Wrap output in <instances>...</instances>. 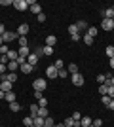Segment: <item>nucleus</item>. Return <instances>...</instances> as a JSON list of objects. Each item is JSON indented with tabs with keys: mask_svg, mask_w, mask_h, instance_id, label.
<instances>
[{
	"mask_svg": "<svg viewBox=\"0 0 114 127\" xmlns=\"http://www.w3.org/2000/svg\"><path fill=\"white\" fill-rule=\"evenodd\" d=\"M15 38H19V34H17V32H11V31H6L4 34H2V40H4V44L13 42Z\"/></svg>",
	"mask_w": 114,
	"mask_h": 127,
	"instance_id": "nucleus-1",
	"label": "nucleus"
},
{
	"mask_svg": "<svg viewBox=\"0 0 114 127\" xmlns=\"http://www.w3.org/2000/svg\"><path fill=\"white\" fill-rule=\"evenodd\" d=\"M33 87H34V91H44L46 87H48V82L42 80V78H38V80H34V82H33Z\"/></svg>",
	"mask_w": 114,
	"mask_h": 127,
	"instance_id": "nucleus-2",
	"label": "nucleus"
},
{
	"mask_svg": "<svg viewBox=\"0 0 114 127\" xmlns=\"http://www.w3.org/2000/svg\"><path fill=\"white\" fill-rule=\"evenodd\" d=\"M13 8H15L17 11H25L27 8H31V6H29L27 0H13Z\"/></svg>",
	"mask_w": 114,
	"mask_h": 127,
	"instance_id": "nucleus-3",
	"label": "nucleus"
},
{
	"mask_svg": "<svg viewBox=\"0 0 114 127\" xmlns=\"http://www.w3.org/2000/svg\"><path fill=\"white\" fill-rule=\"evenodd\" d=\"M101 27H103V31H114V19H103Z\"/></svg>",
	"mask_w": 114,
	"mask_h": 127,
	"instance_id": "nucleus-4",
	"label": "nucleus"
},
{
	"mask_svg": "<svg viewBox=\"0 0 114 127\" xmlns=\"http://www.w3.org/2000/svg\"><path fill=\"white\" fill-rule=\"evenodd\" d=\"M57 74H59V70L55 68L53 64H51V66H48V68H46V76H48L49 80H53V78H57Z\"/></svg>",
	"mask_w": 114,
	"mask_h": 127,
	"instance_id": "nucleus-5",
	"label": "nucleus"
},
{
	"mask_svg": "<svg viewBox=\"0 0 114 127\" xmlns=\"http://www.w3.org/2000/svg\"><path fill=\"white\" fill-rule=\"evenodd\" d=\"M84 82H86V80H84V76H82L80 72H78V74H72V84H74L76 87H80V85H84Z\"/></svg>",
	"mask_w": 114,
	"mask_h": 127,
	"instance_id": "nucleus-6",
	"label": "nucleus"
},
{
	"mask_svg": "<svg viewBox=\"0 0 114 127\" xmlns=\"http://www.w3.org/2000/svg\"><path fill=\"white\" fill-rule=\"evenodd\" d=\"M29 31H31V29H29L27 23H21V25H19V29H17V34H19V36H27Z\"/></svg>",
	"mask_w": 114,
	"mask_h": 127,
	"instance_id": "nucleus-7",
	"label": "nucleus"
},
{
	"mask_svg": "<svg viewBox=\"0 0 114 127\" xmlns=\"http://www.w3.org/2000/svg\"><path fill=\"white\" fill-rule=\"evenodd\" d=\"M19 70H21L23 74H31V72L34 70V66H33V64H29V63H23L21 66H19Z\"/></svg>",
	"mask_w": 114,
	"mask_h": 127,
	"instance_id": "nucleus-8",
	"label": "nucleus"
},
{
	"mask_svg": "<svg viewBox=\"0 0 114 127\" xmlns=\"http://www.w3.org/2000/svg\"><path fill=\"white\" fill-rule=\"evenodd\" d=\"M6 68L10 70V72H15V70L19 68V63H17V61H10V63L6 64Z\"/></svg>",
	"mask_w": 114,
	"mask_h": 127,
	"instance_id": "nucleus-9",
	"label": "nucleus"
},
{
	"mask_svg": "<svg viewBox=\"0 0 114 127\" xmlns=\"http://www.w3.org/2000/svg\"><path fill=\"white\" fill-rule=\"evenodd\" d=\"M0 91H4V93L13 91V89H11V82H2V84H0Z\"/></svg>",
	"mask_w": 114,
	"mask_h": 127,
	"instance_id": "nucleus-10",
	"label": "nucleus"
},
{
	"mask_svg": "<svg viewBox=\"0 0 114 127\" xmlns=\"http://www.w3.org/2000/svg\"><path fill=\"white\" fill-rule=\"evenodd\" d=\"M91 118H89V116H82V120H80V125L82 127H89V125H91Z\"/></svg>",
	"mask_w": 114,
	"mask_h": 127,
	"instance_id": "nucleus-11",
	"label": "nucleus"
},
{
	"mask_svg": "<svg viewBox=\"0 0 114 127\" xmlns=\"http://www.w3.org/2000/svg\"><path fill=\"white\" fill-rule=\"evenodd\" d=\"M17 53H19V57L27 59L29 55H31V51H29V46H27V48H19V49H17Z\"/></svg>",
	"mask_w": 114,
	"mask_h": 127,
	"instance_id": "nucleus-12",
	"label": "nucleus"
},
{
	"mask_svg": "<svg viewBox=\"0 0 114 127\" xmlns=\"http://www.w3.org/2000/svg\"><path fill=\"white\" fill-rule=\"evenodd\" d=\"M103 19H114V10L112 8H107L103 11Z\"/></svg>",
	"mask_w": 114,
	"mask_h": 127,
	"instance_id": "nucleus-13",
	"label": "nucleus"
},
{
	"mask_svg": "<svg viewBox=\"0 0 114 127\" xmlns=\"http://www.w3.org/2000/svg\"><path fill=\"white\" fill-rule=\"evenodd\" d=\"M27 63H29V64H33V66H34V64L38 63V55H36V53H31V55L27 57Z\"/></svg>",
	"mask_w": 114,
	"mask_h": 127,
	"instance_id": "nucleus-14",
	"label": "nucleus"
},
{
	"mask_svg": "<svg viewBox=\"0 0 114 127\" xmlns=\"http://www.w3.org/2000/svg\"><path fill=\"white\" fill-rule=\"evenodd\" d=\"M67 72H69V74H78V64H74V63H71L69 64V68H67Z\"/></svg>",
	"mask_w": 114,
	"mask_h": 127,
	"instance_id": "nucleus-15",
	"label": "nucleus"
},
{
	"mask_svg": "<svg viewBox=\"0 0 114 127\" xmlns=\"http://www.w3.org/2000/svg\"><path fill=\"white\" fill-rule=\"evenodd\" d=\"M4 99H6L8 102H15V99H17V97H15V93H13V91H8Z\"/></svg>",
	"mask_w": 114,
	"mask_h": 127,
	"instance_id": "nucleus-16",
	"label": "nucleus"
},
{
	"mask_svg": "<svg viewBox=\"0 0 114 127\" xmlns=\"http://www.w3.org/2000/svg\"><path fill=\"white\" fill-rule=\"evenodd\" d=\"M55 44H57V36H48L46 38V46H51V48H53Z\"/></svg>",
	"mask_w": 114,
	"mask_h": 127,
	"instance_id": "nucleus-17",
	"label": "nucleus"
},
{
	"mask_svg": "<svg viewBox=\"0 0 114 127\" xmlns=\"http://www.w3.org/2000/svg\"><path fill=\"white\" fill-rule=\"evenodd\" d=\"M97 32H99V29H97V27H89V29H87V32H86V34H87V36H97Z\"/></svg>",
	"mask_w": 114,
	"mask_h": 127,
	"instance_id": "nucleus-18",
	"label": "nucleus"
},
{
	"mask_svg": "<svg viewBox=\"0 0 114 127\" xmlns=\"http://www.w3.org/2000/svg\"><path fill=\"white\" fill-rule=\"evenodd\" d=\"M31 11H33V13H36V15H40V13H42L40 4H33V6H31Z\"/></svg>",
	"mask_w": 114,
	"mask_h": 127,
	"instance_id": "nucleus-19",
	"label": "nucleus"
},
{
	"mask_svg": "<svg viewBox=\"0 0 114 127\" xmlns=\"http://www.w3.org/2000/svg\"><path fill=\"white\" fill-rule=\"evenodd\" d=\"M69 32H71V36H74V34H80V31H78V27H76V23H72V25L69 27Z\"/></svg>",
	"mask_w": 114,
	"mask_h": 127,
	"instance_id": "nucleus-20",
	"label": "nucleus"
},
{
	"mask_svg": "<svg viewBox=\"0 0 114 127\" xmlns=\"http://www.w3.org/2000/svg\"><path fill=\"white\" fill-rule=\"evenodd\" d=\"M10 110L11 112H19V110H21V104H19V102H10Z\"/></svg>",
	"mask_w": 114,
	"mask_h": 127,
	"instance_id": "nucleus-21",
	"label": "nucleus"
},
{
	"mask_svg": "<svg viewBox=\"0 0 114 127\" xmlns=\"http://www.w3.org/2000/svg\"><path fill=\"white\" fill-rule=\"evenodd\" d=\"M44 120H46V118L36 116V118H34V127H44Z\"/></svg>",
	"mask_w": 114,
	"mask_h": 127,
	"instance_id": "nucleus-22",
	"label": "nucleus"
},
{
	"mask_svg": "<svg viewBox=\"0 0 114 127\" xmlns=\"http://www.w3.org/2000/svg\"><path fill=\"white\" fill-rule=\"evenodd\" d=\"M105 53H107V57H109V59H112L114 57V46H107Z\"/></svg>",
	"mask_w": 114,
	"mask_h": 127,
	"instance_id": "nucleus-23",
	"label": "nucleus"
},
{
	"mask_svg": "<svg viewBox=\"0 0 114 127\" xmlns=\"http://www.w3.org/2000/svg\"><path fill=\"white\" fill-rule=\"evenodd\" d=\"M44 125L46 127H55V122H53V118H46V120H44Z\"/></svg>",
	"mask_w": 114,
	"mask_h": 127,
	"instance_id": "nucleus-24",
	"label": "nucleus"
},
{
	"mask_svg": "<svg viewBox=\"0 0 114 127\" xmlns=\"http://www.w3.org/2000/svg\"><path fill=\"white\" fill-rule=\"evenodd\" d=\"M99 93H101V95H107V93H109V85L101 84V85H99Z\"/></svg>",
	"mask_w": 114,
	"mask_h": 127,
	"instance_id": "nucleus-25",
	"label": "nucleus"
},
{
	"mask_svg": "<svg viewBox=\"0 0 114 127\" xmlns=\"http://www.w3.org/2000/svg\"><path fill=\"white\" fill-rule=\"evenodd\" d=\"M38 116H40V118H48L49 110H48V108H40V110H38Z\"/></svg>",
	"mask_w": 114,
	"mask_h": 127,
	"instance_id": "nucleus-26",
	"label": "nucleus"
},
{
	"mask_svg": "<svg viewBox=\"0 0 114 127\" xmlns=\"http://www.w3.org/2000/svg\"><path fill=\"white\" fill-rule=\"evenodd\" d=\"M42 53H44V55H51V53H53V48H51V46H44Z\"/></svg>",
	"mask_w": 114,
	"mask_h": 127,
	"instance_id": "nucleus-27",
	"label": "nucleus"
},
{
	"mask_svg": "<svg viewBox=\"0 0 114 127\" xmlns=\"http://www.w3.org/2000/svg\"><path fill=\"white\" fill-rule=\"evenodd\" d=\"M23 123H25V125H27V127H31V125H34V120H33V118H31V116H27V118H25V120H23Z\"/></svg>",
	"mask_w": 114,
	"mask_h": 127,
	"instance_id": "nucleus-28",
	"label": "nucleus"
},
{
	"mask_svg": "<svg viewBox=\"0 0 114 127\" xmlns=\"http://www.w3.org/2000/svg\"><path fill=\"white\" fill-rule=\"evenodd\" d=\"M19 48H27V36H19Z\"/></svg>",
	"mask_w": 114,
	"mask_h": 127,
	"instance_id": "nucleus-29",
	"label": "nucleus"
},
{
	"mask_svg": "<svg viewBox=\"0 0 114 127\" xmlns=\"http://www.w3.org/2000/svg\"><path fill=\"white\" fill-rule=\"evenodd\" d=\"M38 106H40V108H48V101H46V99H38Z\"/></svg>",
	"mask_w": 114,
	"mask_h": 127,
	"instance_id": "nucleus-30",
	"label": "nucleus"
},
{
	"mask_svg": "<svg viewBox=\"0 0 114 127\" xmlns=\"http://www.w3.org/2000/svg\"><path fill=\"white\" fill-rule=\"evenodd\" d=\"M101 101H103V104H105V106H109V104H110V101H112V99H110L109 95H103V97H101Z\"/></svg>",
	"mask_w": 114,
	"mask_h": 127,
	"instance_id": "nucleus-31",
	"label": "nucleus"
},
{
	"mask_svg": "<svg viewBox=\"0 0 114 127\" xmlns=\"http://www.w3.org/2000/svg\"><path fill=\"white\" fill-rule=\"evenodd\" d=\"M76 27H78V31H84V29H86V21H76Z\"/></svg>",
	"mask_w": 114,
	"mask_h": 127,
	"instance_id": "nucleus-32",
	"label": "nucleus"
},
{
	"mask_svg": "<svg viewBox=\"0 0 114 127\" xmlns=\"http://www.w3.org/2000/svg\"><path fill=\"white\" fill-rule=\"evenodd\" d=\"M84 42H86V46H91V44H93V38L87 36V34H84Z\"/></svg>",
	"mask_w": 114,
	"mask_h": 127,
	"instance_id": "nucleus-33",
	"label": "nucleus"
},
{
	"mask_svg": "<svg viewBox=\"0 0 114 127\" xmlns=\"http://www.w3.org/2000/svg\"><path fill=\"white\" fill-rule=\"evenodd\" d=\"M63 123H65L67 127H74V120H72V118H67V120H65Z\"/></svg>",
	"mask_w": 114,
	"mask_h": 127,
	"instance_id": "nucleus-34",
	"label": "nucleus"
},
{
	"mask_svg": "<svg viewBox=\"0 0 114 127\" xmlns=\"http://www.w3.org/2000/svg\"><path fill=\"white\" fill-rule=\"evenodd\" d=\"M72 120L80 122V120H82V114H80V112H72Z\"/></svg>",
	"mask_w": 114,
	"mask_h": 127,
	"instance_id": "nucleus-35",
	"label": "nucleus"
},
{
	"mask_svg": "<svg viewBox=\"0 0 114 127\" xmlns=\"http://www.w3.org/2000/svg\"><path fill=\"white\" fill-rule=\"evenodd\" d=\"M97 82H99V84H105V82H107V76H105V74H99L97 76Z\"/></svg>",
	"mask_w": 114,
	"mask_h": 127,
	"instance_id": "nucleus-36",
	"label": "nucleus"
},
{
	"mask_svg": "<svg viewBox=\"0 0 114 127\" xmlns=\"http://www.w3.org/2000/svg\"><path fill=\"white\" fill-rule=\"evenodd\" d=\"M57 76H59V78H67V76H69V72H67L65 68H61V70H59V74H57Z\"/></svg>",
	"mask_w": 114,
	"mask_h": 127,
	"instance_id": "nucleus-37",
	"label": "nucleus"
},
{
	"mask_svg": "<svg viewBox=\"0 0 114 127\" xmlns=\"http://www.w3.org/2000/svg\"><path fill=\"white\" fill-rule=\"evenodd\" d=\"M53 66H55L57 70H61V68H63V61H61V59H57V63H55Z\"/></svg>",
	"mask_w": 114,
	"mask_h": 127,
	"instance_id": "nucleus-38",
	"label": "nucleus"
},
{
	"mask_svg": "<svg viewBox=\"0 0 114 127\" xmlns=\"http://www.w3.org/2000/svg\"><path fill=\"white\" fill-rule=\"evenodd\" d=\"M0 6H13L11 0H0Z\"/></svg>",
	"mask_w": 114,
	"mask_h": 127,
	"instance_id": "nucleus-39",
	"label": "nucleus"
},
{
	"mask_svg": "<svg viewBox=\"0 0 114 127\" xmlns=\"http://www.w3.org/2000/svg\"><path fill=\"white\" fill-rule=\"evenodd\" d=\"M91 125H93V127H101V125H103V120H93Z\"/></svg>",
	"mask_w": 114,
	"mask_h": 127,
	"instance_id": "nucleus-40",
	"label": "nucleus"
},
{
	"mask_svg": "<svg viewBox=\"0 0 114 127\" xmlns=\"http://www.w3.org/2000/svg\"><path fill=\"white\" fill-rule=\"evenodd\" d=\"M36 21H38V23H44V21H46V15H44V13H40V15H36Z\"/></svg>",
	"mask_w": 114,
	"mask_h": 127,
	"instance_id": "nucleus-41",
	"label": "nucleus"
},
{
	"mask_svg": "<svg viewBox=\"0 0 114 127\" xmlns=\"http://www.w3.org/2000/svg\"><path fill=\"white\" fill-rule=\"evenodd\" d=\"M107 95H109L110 99H114V85H110V87H109V93H107Z\"/></svg>",
	"mask_w": 114,
	"mask_h": 127,
	"instance_id": "nucleus-42",
	"label": "nucleus"
},
{
	"mask_svg": "<svg viewBox=\"0 0 114 127\" xmlns=\"http://www.w3.org/2000/svg\"><path fill=\"white\" fill-rule=\"evenodd\" d=\"M6 70H8V68H6V64H2V63H0V76H2V74H6Z\"/></svg>",
	"mask_w": 114,
	"mask_h": 127,
	"instance_id": "nucleus-43",
	"label": "nucleus"
},
{
	"mask_svg": "<svg viewBox=\"0 0 114 127\" xmlns=\"http://www.w3.org/2000/svg\"><path fill=\"white\" fill-rule=\"evenodd\" d=\"M71 38H72V42H78L82 36H80V34H74V36H71Z\"/></svg>",
	"mask_w": 114,
	"mask_h": 127,
	"instance_id": "nucleus-44",
	"label": "nucleus"
},
{
	"mask_svg": "<svg viewBox=\"0 0 114 127\" xmlns=\"http://www.w3.org/2000/svg\"><path fill=\"white\" fill-rule=\"evenodd\" d=\"M34 97H36V99H42V91H34Z\"/></svg>",
	"mask_w": 114,
	"mask_h": 127,
	"instance_id": "nucleus-45",
	"label": "nucleus"
},
{
	"mask_svg": "<svg viewBox=\"0 0 114 127\" xmlns=\"http://www.w3.org/2000/svg\"><path fill=\"white\" fill-rule=\"evenodd\" d=\"M4 32H6V27L2 25V23H0V36H2V34H4Z\"/></svg>",
	"mask_w": 114,
	"mask_h": 127,
	"instance_id": "nucleus-46",
	"label": "nucleus"
},
{
	"mask_svg": "<svg viewBox=\"0 0 114 127\" xmlns=\"http://www.w3.org/2000/svg\"><path fill=\"white\" fill-rule=\"evenodd\" d=\"M109 64H110V68H114V57H112V59L109 61Z\"/></svg>",
	"mask_w": 114,
	"mask_h": 127,
	"instance_id": "nucleus-47",
	"label": "nucleus"
},
{
	"mask_svg": "<svg viewBox=\"0 0 114 127\" xmlns=\"http://www.w3.org/2000/svg\"><path fill=\"white\" fill-rule=\"evenodd\" d=\"M109 108H110V110H114V99H112V101H110V104H109Z\"/></svg>",
	"mask_w": 114,
	"mask_h": 127,
	"instance_id": "nucleus-48",
	"label": "nucleus"
},
{
	"mask_svg": "<svg viewBox=\"0 0 114 127\" xmlns=\"http://www.w3.org/2000/svg\"><path fill=\"white\" fill-rule=\"evenodd\" d=\"M55 127H67L65 123H55Z\"/></svg>",
	"mask_w": 114,
	"mask_h": 127,
	"instance_id": "nucleus-49",
	"label": "nucleus"
},
{
	"mask_svg": "<svg viewBox=\"0 0 114 127\" xmlns=\"http://www.w3.org/2000/svg\"><path fill=\"white\" fill-rule=\"evenodd\" d=\"M4 97H6V93H4V91H0V99H4Z\"/></svg>",
	"mask_w": 114,
	"mask_h": 127,
	"instance_id": "nucleus-50",
	"label": "nucleus"
},
{
	"mask_svg": "<svg viewBox=\"0 0 114 127\" xmlns=\"http://www.w3.org/2000/svg\"><path fill=\"white\" fill-rule=\"evenodd\" d=\"M2 46H4V40H2V36H0V48H2Z\"/></svg>",
	"mask_w": 114,
	"mask_h": 127,
	"instance_id": "nucleus-51",
	"label": "nucleus"
},
{
	"mask_svg": "<svg viewBox=\"0 0 114 127\" xmlns=\"http://www.w3.org/2000/svg\"><path fill=\"white\" fill-rule=\"evenodd\" d=\"M112 10H114V6H112Z\"/></svg>",
	"mask_w": 114,
	"mask_h": 127,
	"instance_id": "nucleus-52",
	"label": "nucleus"
},
{
	"mask_svg": "<svg viewBox=\"0 0 114 127\" xmlns=\"http://www.w3.org/2000/svg\"><path fill=\"white\" fill-rule=\"evenodd\" d=\"M31 127H34V125H31Z\"/></svg>",
	"mask_w": 114,
	"mask_h": 127,
	"instance_id": "nucleus-53",
	"label": "nucleus"
},
{
	"mask_svg": "<svg viewBox=\"0 0 114 127\" xmlns=\"http://www.w3.org/2000/svg\"><path fill=\"white\" fill-rule=\"evenodd\" d=\"M89 127H93V125H89Z\"/></svg>",
	"mask_w": 114,
	"mask_h": 127,
	"instance_id": "nucleus-54",
	"label": "nucleus"
},
{
	"mask_svg": "<svg viewBox=\"0 0 114 127\" xmlns=\"http://www.w3.org/2000/svg\"><path fill=\"white\" fill-rule=\"evenodd\" d=\"M0 57H2V55H0Z\"/></svg>",
	"mask_w": 114,
	"mask_h": 127,
	"instance_id": "nucleus-55",
	"label": "nucleus"
},
{
	"mask_svg": "<svg viewBox=\"0 0 114 127\" xmlns=\"http://www.w3.org/2000/svg\"><path fill=\"white\" fill-rule=\"evenodd\" d=\"M44 127H46V125H44Z\"/></svg>",
	"mask_w": 114,
	"mask_h": 127,
	"instance_id": "nucleus-56",
	"label": "nucleus"
}]
</instances>
